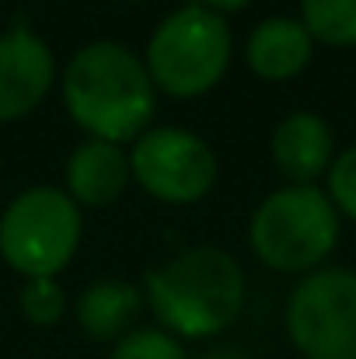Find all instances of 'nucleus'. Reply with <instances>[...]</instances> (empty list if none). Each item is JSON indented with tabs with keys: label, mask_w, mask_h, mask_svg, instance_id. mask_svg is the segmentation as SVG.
I'll return each mask as SVG.
<instances>
[{
	"label": "nucleus",
	"mask_w": 356,
	"mask_h": 359,
	"mask_svg": "<svg viewBox=\"0 0 356 359\" xmlns=\"http://www.w3.org/2000/svg\"><path fill=\"white\" fill-rule=\"evenodd\" d=\"M63 102L95 140L126 143L143 136L154 116V81L147 67L116 42H91L67 63Z\"/></svg>",
	"instance_id": "obj_1"
},
{
	"label": "nucleus",
	"mask_w": 356,
	"mask_h": 359,
	"mask_svg": "<svg viewBox=\"0 0 356 359\" xmlns=\"http://www.w3.org/2000/svg\"><path fill=\"white\" fill-rule=\"evenodd\" d=\"M147 300L168 332L210 339L241 314L244 272L220 248H192L147 276Z\"/></svg>",
	"instance_id": "obj_2"
},
{
	"label": "nucleus",
	"mask_w": 356,
	"mask_h": 359,
	"mask_svg": "<svg viewBox=\"0 0 356 359\" xmlns=\"http://www.w3.org/2000/svg\"><path fill=\"white\" fill-rule=\"evenodd\" d=\"M339 241V210L315 185L272 192L251 217L255 255L279 272H308L332 255Z\"/></svg>",
	"instance_id": "obj_3"
},
{
	"label": "nucleus",
	"mask_w": 356,
	"mask_h": 359,
	"mask_svg": "<svg viewBox=\"0 0 356 359\" xmlns=\"http://www.w3.org/2000/svg\"><path fill=\"white\" fill-rule=\"evenodd\" d=\"M228 60H231V28L210 7L175 11L157 25L147 46L150 81L175 98L206 95L224 77Z\"/></svg>",
	"instance_id": "obj_4"
},
{
	"label": "nucleus",
	"mask_w": 356,
	"mask_h": 359,
	"mask_svg": "<svg viewBox=\"0 0 356 359\" xmlns=\"http://www.w3.org/2000/svg\"><path fill=\"white\" fill-rule=\"evenodd\" d=\"M81 210L60 189H28L0 217V255L28 279H53L74 258Z\"/></svg>",
	"instance_id": "obj_5"
},
{
	"label": "nucleus",
	"mask_w": 356,
	"mask_h": 359,
	"mask_svg": "<svg viewBox=\"0 0 356 359\" xmlns=\"http://www.w3.org/2000/svg\"><path fill=\"white\" fill-rule=\"evenodd\" d=\"M286 332L304 359H356V272H311L286 304Z\"/></svg>",
	"instance_id": "obj_6"
},
{
	"label": "nucleus",
	"mask_w": 356,
	"mask_h": 359,
	"mask_svg": "<svg viewBox=\"0 0 356 359\" xmlns=\"http://www.w3.org/2000/svg\"><path fill=\"white\" fill-rule=\"evenodd\" d=\"M133 178L164 203H196L213 189L217 157L185 129H150L129 154Z\"/></svg>",
	"instance_id": "obj_7"
},
{
	"label": "nucleus",
	"mask_w": 356,
	"mask_h": 359,
	"mask_svg": "<svg viewBox=\"0 0 356 359\" xmlns=\"http://www.w3.org/2000/svg\"><path fill=\"white\" fill-rule=\"evenodd\" d=\"M53 88V53L32 32L0 35V122L28 116Z\"/></svg>",
	"instance_id": "obj_8"
},
{
	"label": "nucleus",
	"mask_w": 356,
	"mask_h": 359,
	"mask_svg": "<svg viewBox=\"0 0 356 359\" xmlns=\"http://www.w3.org/2000/svg\"><path fill=\"white\" fill-rule=\"evenodd\" d=\"M272 161L297 185H311L329 175L336 161V136L329 122L315 112H294L272 129Z\"/></svg>",
	"instance_id": "obj_9"
},
{
	"label": "nucleus",
	"mask_w": 356,
	"mask_h": 359,
	"mask_svg": "<svg viewBox=\"0 0 356 359\" xmlns=\"http://www.w3.org/2000/svg\"><path fill=\"white\" fill-rule=\"evenodd\" d=\"M129 157L119 150L116 143H105V140H91L84 147H77L70 154V164H67V185H70V196L74 203L81 206H112L126 182H129Z\"/></svg>",
	"instance_id": "obj_10"
},
{
	"label": "nucleus",
	"mask_w": 356,
	"mask_h": 359,
	"mask_svg": "<svg viewBox=\"0 0 356 359\" xmlns=\"http://www.w3.org/2000/svg\"><path fill=\"white\" fill-rule=\"evenodd\" d=\"M311 49L315 39L304 28V21L269 18L248 39V67L265 81H286L311 63Z\"/></svg>",
	"instance_id": "obj_11"
},
{
	"label": "nucleus",
	"mask_w": 356,
	"mask_h": 359,
	"mask_svg": "<svg viewBox=\"0 0 356 359\" xmlns=\"http://www.w3.org/2000/svg\"><path fill=\"white\" fill-rule=\"evenodd\" d=\"M140 311V290L126 279H102L95 283L81 300H77V325L98 339V342H112L129 335L126 328L133 325Z\"/></svg>",
	"instance_id": "obj_12"
},
{
	"label": "nucleus",
	"mask_w": 356,
	"mask_h": 359,
	"mask_svg": "<svg viewBox=\"0 0 356 359\" xmlns=\"http://www.w3.org/2000/svg\"><path fill=\"white\" fill-rule=\"evenodd\" d=\"M304 28L325 46H356V0H301Z\"/></svg>",
	"instance_id": "obj_13"
},
{
	"label": "nucleus",
	"mask_w": 356,
	"mask_h": 359,
	"mask_svg": "<svg viewBox=\"0 0 356 359\" xmlns=\"http://www.w3.org/2000/svg\"><path fill=\"white\" fill-rule=\"evenodd\" d=\"M109 359H185V349L157 328H140L122 335Z\"/></svg>",
	"instance_id": "obj_14"
},
{
	"label": "nucleus",
	"mask_w": 356,
	"mask_h": 359,
	"mask_svg": "<svg viewBox=\"0 0 356 359\" xmlns=\"http://www.w3.org/2000/svg\"><path fill=\"white\" fill-rule=\"evenodd\" d=\"M63 290L56 286V279H28V286L21 290V311L32 325H56L63 318Z\"/></svg>",
	"instance_id": "obj_15"
},
{
	"label": "nucleus",
	"mask_w": 356,
	"mask_h": 359,
	"mask_svg": "<svg viewBox=\"0 0 356 359\" xmlns=\"http://www.w3.org/2000/svg\"><path fill=\"white\" fill-rule=\"evenodd\" d=\"M329 199L336 210H343L350 220H356V147L343 150L329 168Z\"/></svg>",
	"instance_id": "obj_16"
},
{
	"label": "nucleus",
	"mask_w": 356,
	"mask_h": 359,
	"mask_svg": "<svg viewBox=\"0 0 356 359\" xmlns=\"http://www.w3.org/2000/svg\"><path fill=\"white\" fill-rule=\"evenodd\" d=\"M203 4H206L213 14H220V18H224L228 11H241V7H248L251 0H203Z\"/></svg>",
	"instance_id": "obj_17"
},
{
	"label": "nucleus",
	"mask_w": 356,
	"mask_h": 359,
	"mask_svg": "<svg viewBox=\"0 0 356 359\" xmlns=\"http://www.w3.org/2000/svg\"><path fill=\"white\" fill-rule=\"evenodd\" d=\"M203 359H251V356H244L241 349H213V353H206Z\"/></svg>",
	"instance_id": "obj_18"
}]
</instances>
